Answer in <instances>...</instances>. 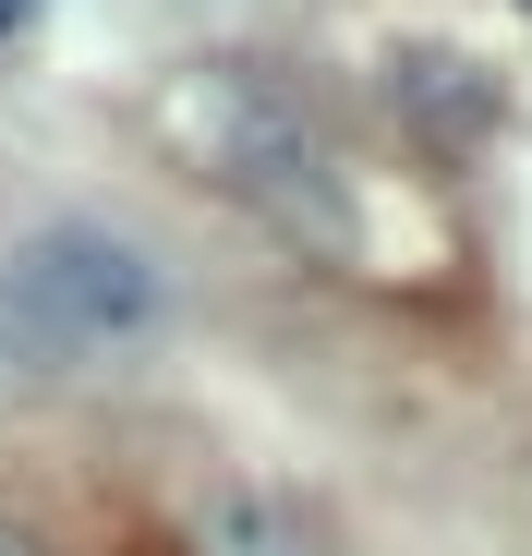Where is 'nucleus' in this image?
<instances>
[{
    "label": "nucleus",
    "mask_w": 532,
    "mask_h": 556,
    "mask_svg": "<svg viewBox=\"0 0 532 556\" xmlns=\"http://www.w3.org/2000/svg\"><path fill=\"white\" fill-rule=\"evenodd\" d=\"M0 363H13V339H0Z\"/></svg>",
    "instance_id": "obj_7"
},
{
    "label": "nucleus",
    "mask_w": 532,
    "mask_h": 556,
    "mask_svg": "<svg viewBox=\"0 0 532 556\" xmlns=\"http://www.w3.org/2000/svg\"><path fill=\"white\" fill-rule=\"evenodd\" d=\"M194 556H315V520L266 484H218L194 496Z\"/></svg>",
    "instance_id": "obj_3"
},
{
    "label": "nucleus",
    "mask_w": 532,
    "mask_h": 556,
    "mask_svg": "<svg viewBox=\"0 0 532 556\" xmlns=\"http://www.w3.org/2000/svg\"><path fill=\"white\" fill-rule=\"evenodd\" d=\"M25 13H49V0H0V37H13V25H25Z\"/></svg>",
    "instance_id": "obj_6"
},
{
    "label": "nucleus",
    "mask_w": 532,
    "mask_h": 556,
    "mask_svg": "<svg viewBox=\"0 0 532 556\" xmlns=\"http://www.w3.org/2000/svg\"><path fill=\"white\" fill-rule=\"evenodd\" d=\"M0 315L49 351H98V339H134L157 315V266L122 230H37L0 266Z\"/></svg>",
    "instance_id": "obj_2"
},
{
    "label": "nucleus",
    "mask_w": 532,
    "mask_h": 556,
    "mask_svg": "<svg viewBox=\"0 0 532 556\" xmlns=\"http://www.w3.org/2000/svg\"><path fill=\"white\" fill-rule=\"evenodd\" d=\"M0 556H49V544H37V532H13V520H0Z\"/></svg>",
    "instance_id": "obj_5"
},
{
    "label": "nucleus",
    "mask_w": 532,
    "mask_h": 556,
    "mask_svg": "<svg viewBox=\"0 0 532 556\" xmlns=\"http://www.w3.org/2000/svg\"><path fill=\"white\" fill-rule=\"evenodd\" d=\"M388 98L423 110L435 134H484V122H496V73H484V61H448V49H400V61H388Z\"/></svg>",
    "instance_id": "obj_4"
},
{
    "label": "nucleus",
    "mask_w": 532,
    "mask_h": 556,
    "mask_svg": "<svg viewBox=\"0 0 532 556\" xmlns=\"http://www.w3.org/2000/svg\"><path fill=\"white\" fill-rule=\"evenodd\" d=\"M169 134L194 146L206 181H230L242 206H266L279 230L351 254V194H339V146L315 134V110L291 98L279 73L254 61H194L182 85H169Z\"/></svg>",
    "instance_id": "obj_1"
}]
</instances>
